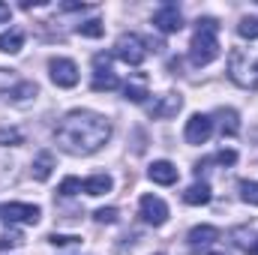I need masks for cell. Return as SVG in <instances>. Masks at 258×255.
Instances as JSON below:
<instances>
[{"mask_svg": "<svg viewBox=\"0 0 258 255\" xmlns=\"http://www.w3.org/2000/svg\"><path fill=\"white\" fill-rule=\"evenodd\" d=\"M54 138L57 144L63 147L66 153L72 156H90L96 150H102L111 138V120L96 114V111H87V108H75L69 111L63 120L54 129Z\"/></svg>", "mask_w": 258, "mask_h": 255, "instance_id": "6da1fadb", "label": "cell"}, {"mask_svg": "<svg viewBox=\"0 0 258 255\" xmlns=\"http://www.w3.org/2000/svg\"><path fill=\"white\" fill-rule=\"evenodd\" d=\"M216 57H219V21L216 18H198L192 45H189V60H192V66H207Z\"/></svg>", "mask_w": 258, "mask_h": 255, "instance_id": "7a4b0ae2", "label": "cell"}, {"mask_svg": "<svg viewBox=\"0 0 258 255\" xmlns=\"http://www.w3.org/2000/svg\"><path fill=\"white\" fill-rule=\"evenodd\" d=\"M114 54L129 66H141L147 57V42L135 33H120L117 42H114Z\"/></svg>", "mask_w": 258, "mask_h": 255, "instance_id": "3957f363", "label": "cell"}, {"mask_svg": "<svg viewBox=\"0 0 258 255\" xmlns=\"http://www.w3.org/2000/svg\"><path fill=\"white\" fill-rule=\"evenodd\" d=\"M228 75H231V81L240 84V87H252V90L258 87L255 60H249L246 51H234V54H231V60H228Z\"/></svg>", "mask_w": 258, "mask_h": 255, "instance_id": "277c9868", "label": "cell"}, {"mask_svg": "<svg viewBox=\"0 0 258 255\" xmlns=\"http://www.w3.org/2000/svg\"><path fill=\"white\" fill-rule=\"evenodd\" d=\"M0 216L12 225V222H24V225H36L39 222V216H42V210L36 207V204H24V201H9V204H3L0 207Z\"/></svg>", "mask_w": 258, "mask_h": 255, "instance_id": "5b68a950", "label": "cell"}, {"mask_svg": "<svg viewBox=\"0 0 258 255\" xmlns=\"http://www.w3.org/2000/svg\"><path fill=\"white\" fill-rule=\"evenodd\" d=\"M48 72H51V81L57 87H75L78 84V66L69 57H51L48 60Z\"/></svg>", "mask_w": 258, "mask_h": 255, "instance_id": "8992f818", "label": "cell"}, {"mask_svg": "<svg viewBox=\"0 0 258 255\" xmlns=\"http://www.w3.org/2000/svg\"><path fill=\"white\" fill-rule=\"evenodd\" d=\"M153 27H156L159 33H177V30H183V15H180V9H177L174 3L159 6V9L153 12Z\"/></svg>", "mask_w": 258, "mask_h": 255, "instance_id": "52a82bcc", "label": "cell"}, {"mask_svg": "<svg viewBox=\"0 0 258 255\" xmlns=\"http://www.w3.org/2000/svg\"><path fill=\"white\" fill-rule=\"evenodd\" d=\"M138 210H141V219H144L147 225H162V222L168 219V204H165L159 195H141Z\"/></svg>", "mask_w": 258, "mask_h": 255, "instance_id": "ba28073f", "label": "cell"}, {"mask_svg": "<svg viewBox=\"0 0 258 255\" xmlns=\"http://www.w3.org/2000/svg\"><path fill=\"white\" fill-rule=\"evenodd\" d=\"M180 105H183V99H180L177 93H162V96H156V99L147 105V114H150L153 120H168V117H174V114L180 111Z\"/></svg>", "mask_w": 258, "mask_h": 255, "instance_id": "9c48e42d", "label": "cell"}, {"mask_svg": "<svg viewBox=\"0 0 258 255\" xmlns=\"http://www.w3.org/2000/svg\"><path fill=\"white\" fill-rule=\"evenodd\" d=\"M210 135H213V120L207 114H192L186 120V129H183L186 144H207Z\"/></svg>", "mask_w": 258, "mask_h": 255, "instance_id": "30bf717a", "label": "cell"}, {"mask_svg": "<svg viewBox=\"0 0 258 255\" xmlns=\"http://www.w3.org/2000/svg\"><path fill=\"white\" fill-rule=\"evenodd\" d=\"M147 177L153 180V183H159V186H171V183H177V165L174 162H168V159H156L150 168H147Z\"/></svg>", "mask_w": 258, "mask_h": 255, "instance_id": "8fae6325", "label": "cell"}, {"mask_svg": "<svg viewBox=\"0 0 258 255\" xmlns=\"http://www.w3.org/2000/svg\"><path fill=\"white\" fill-rule=\"evenodd\" d=\"M219 240V228H213V225H195L192 231H189V246H213Z\"/></svg>", "mask_w": 258, "mask_h": 255, "instance_id": "7c38bea8", "label": "cell"}, {"mask_svg": "<svg viewBox=\"0 0 258 255\" xmlns=\"http://www.w3.org/2000/svg\"><path fill=\"white\" fill-rule=\"evenodd\" d=\"M33 177L36 180H48L51 177V171H54V153H48V150H42L36 159H33Z\"/></svg>", "mask_w": 258, "mask_h": 255, "instance_id": "4fadbf2b", "label": "cell"}, {"mask_svg": "<svg viewBox=\"0 0 258 255\" xmlns=\"http://www.w3.org/2000/svg\"><path fill=\"white\" fill-rule=\"evenodd\" d=\"M21 45H24V33H21L18 27H12V30L0 33V51H3V54H18V51H21Z\"/></svg>", "mask_w": 258, "mask_h": 255, "instance_id": "5bb4252c", "label": "cell"}, {"mask_svg": "<svg viewBox=\"0 0 258 255\" xmlns=\"http://www.w3.org/2000/svg\"><path fill=\"white\" fill-rule=\"evenodd\" d=\"M111 186H114V180L108 174H93V177H87L81 183V189L87 195H105V192H111Z\"/></svg>", "mask_w": 258, "mask_h": 255, "instance_id": "9a60e30c", "label": "cell"}, {"mask_svg": "<svg viewBox=\"0 0 258 255\" xmlns=\"http://www.w3.org/2000/svg\"><path fill=\"white\" fill-rule=\"evenodd\" d=\"M183 201L186 204H192V207H201V204H207L210 201V186L201 180V183H192L189 189L183 192Z\"/></svg>", "mask_w": 258, "mask_h": 255, "instance_id": "2e32d148", "label": "cell"}, {"mask_svg": "<svg viewBox=\"0 0 258 255\" xmlns=\"http://www.w3.org/2000/svg\"><path fill=\"white\" fill-rule=\"evenodd\" d=\"M231 240H234V246L237 249H246V252H252V246H255V240H258V234L252 231V228H234L231 231Z\"/></svg>", "mask_w": 258, "mask_h": 255, "instance_id": "e0dca14e", "label": "cell"}, {"mask_svg": "<svg viewBox=\"0 0 258 255\" xmlns=\"http://www.w3.org/2000/svg\"><path fill=\"white\" fill-rule=\"evenodd\" d=\"M219 117H222V135H228V138H234L237 132H240V120H237V111L234 108H219Z\"/></svg>", "mask_w": 258, "mask_h": 255, "instance_id": "ac0fdd59", "label": "cell"}, {"mask_svg": "<svg viewBox=\"0 0 258 255\" xmlns=\"http://www.w3.org/2000/svg\"><path fill=\"white\" fill-rule=\"evenodd\" d=\"M96 93H102V90H117L120 87V81H117V75L114 72H99V75H93V84H90Z\"/></svg>", "mask_w": 258, "mask_h": 255, "instance_id": "d6986e66", "label": "cell"}, {"mask_svg": "<svg viewBox=\"0 0 258 255\" xmlns=\"http://www.w3.org/2000/svg\"><path fill=\"white\" fill-rule=\"evenodd\" d=\"M237 33L243 39H258V18L255 15H243L240 24H237Z\"/></svg>", "mask_w": 258, "mask_h": 255, "instance_id": "ffe728a7", "label": "cell"}, {"mask_svg": "<svg viewBox=\"0 0 258 255\" xmlns=\"http://www.w3.org/2000/svg\"><path fill=\"white\" fill-rule=\"evenodd\" d=\"M78 33H81V36H87V39H99V36L105 33V27H102V21H99V18H90V21L78 24Z\"/></svg>", "mask_w": 258, "mask_h": 255, "instance_id": "44dd1931", "label": "cell"}, {"mask_svg": "<svg viewBox=\"0 0 258 255\" xmlns=\"http://www.w3.org/2000/svg\"><path fill=\"white\" fill-rule=\"evenodd\" d=\"M240 198L258 207V180H240Z\"/></svg>", "mask_w": 258, "mask_h": 255, "instance_id": "7402d4cb", "label": "cell"}, {"mask_svg": "<svg viewBox=\"0 0 258 255\" xmlns=\"http://www.w3.org/2000/svg\"><path fill=\"white\" fill-rule=\"evenodd\" d=\"M30 96H36V84H33V81H24V84L12 87V99H15V102H24V99H30Z\"/></svg>", "mask_w": 258, "mask_h": 255, "instance_id": "603a6c76", "label": "cell"}, {"mask_svg": "<svg viewBox=\"0 0 258 255\" xmlns=\"http://www.w3.org/2000/svg\"><path fill=\"white\" fill-rule=\"evenodd\" d=\"M21 141H24V135H21L18 129H12V126H0V144L12 147V144H21Z\"/></svg>", "mask_w": 258, "mask_h": 255, "instance_id": "cb8c5ba5", "label": "cell"}, {"mask_svg": "<svg viewBox=\"0 0 258 255\" xmlns=\"http://www.w3.org/2000/svg\"><path fill=\"white\" fill-rule=\"evenodd\" d=\"M123 93H126V99H132V102H144L147 99V87L144 84H126Z\"/></svg>", "mask_w": 258, "mask_h": 255, "instance_id": "d4e9b609", "label": "cell"}, {"mask_svg": "<svg viewBox=\"0 0 258 255\" xmlns=\"http://www.w3.org/2000/svg\"><path fill=\"white\" fill-rule=\"evenodd\" d=\"M21 234L18 231H6V234H0V249H15V246H21Z\"/></svg>", "mask_w": 258, "mask_h": 255, "instance_id": "484cf974", "label": "cell"}, {"mask_svg": "<svg viewBox=\"0 0 258 255\" xmlns=\"http://www.w3.org/2000/svg\"><path fill=\"white\" fill-rule=\"evenodd\" d=\"M60 195H63V198H69V195H75V192H81V180H78V177H66L63 183H60Z\"/></svg>", "mask_w": 258, "mask_h": 255, "instance_id": "4316f807", "label": "cell"}, {"mask_svg": "<svg viewBox=\"0 0 258 255\" xmlns=\"http://www.w3.org/2000/svg\"><path fill=\"white\" fill-rule=\"evenodd\" d=\"M213 162H219V165H234V162H237V150L225 147V150H219V153L213 156Z\"/></svg>", "mask_w": 258, "mask_h": 255, "instance_id": "83f0119b", "label": "cell"}, {"mask_svg": "<svg viewBox=\"0 0 258 255\" xmlns=\"http://www.w3.org/2000/svg\"><path fill=\"white\" fill-rule=\"evenodd\" d=\"M93 216H96V222H108L111 225V222H117V207H99Z\"/></svg>", "mask_w": 258, "mask_h": 255, "instance_id": "f1b7e54d", "label": "cell"}, {"mask_svg": "<svg viewBox=\"0 0 258 255\" xmlns=\"http://www.w3.org/2000/svg\"><path fill=\"white\" fill-rule=\"evenodd\" d=\"M81 237H75V234H51L48 237V243L51 246H72V243H78Z\"/></svg>", "mask_w": 258, "mask_h": 255, "instance_id": "f546056e", "label": "cell"}, {"mask_svg": "<svg viewBox=\"0 0 258 255\" xmlns=\"http://www.w3.org/2000/svg\"><path fill=\"white\" fill-rule=\"evenodd\" d=\"M93 69H96V75L99 72H111V57L108 54H96L93 57Z\"/></svg>", "mask_w": 258, "mask_h": 255, "instance_id": "4dcf8cb0", "label": "cell"}, {"mask_svg": "<svg viewBox=\"0 0 258 255\" xmlns=\"http://www.w3.org/2000/svg\"><path fill=\"white\" fill-rule=\"evenodd\" d=\"M9 15H12V9H9L6 3H0V24H6V21H9Z\"/></svg>", "mask_w": 258, "mask_h": 255, "instance_id": "1f68e13d", "label": "cell"}, {"mask_svg": "<svg viewBox=\"0 0 258 255\" xmlns=\"http://www.w3.org/2000/svg\"><path fill=\"white\" fill-rule=\"evenodd\" d=\"M66 12H75V9H87V3H63Z\"/></svg>", "mask_w": 258, "mask_h": 255, "instance_id": "d6a6232c", "label": "cell"}, {"mask_svg": "<svg viewBox=\"0 0 258 255\" xmlns=\"http://www.w3.org/2000/svg\"><path fill=\"white\" fill-rule=\"evenodd\" d=\"M252 255H258V240H255V246H252Z\"/></svg>", "mask_w": 258, "mask_h": 255, "instance_id": "836d02e7", "label": "cell"}, {"mask_svg": "<svg viewBox=\"0 0 258 255\" xmlns=\"http://www.w3.org/2000/svg\"><path fill=\"white\" fill-rule=\"evenodd\" d=\"M210 255H225V252H210Z\"/></svg>", "mask_w": 258, "mask_h": 255, "instance_id": "e575fe53", "label": "cell"}, {"mask_svg": "<svg viewBox=\"0 0 258 255\" xmlns=\"http://www.w3.org/2000/svg\"><path fill=\"white\" fill-rule=\"evenodd\" d=\"M255 75H258V60H255Z\"/></svg>", "mask_w": 258, "mask_h": 255, "instance_id": "d590c367", "label": "cell"}]
</instances>
